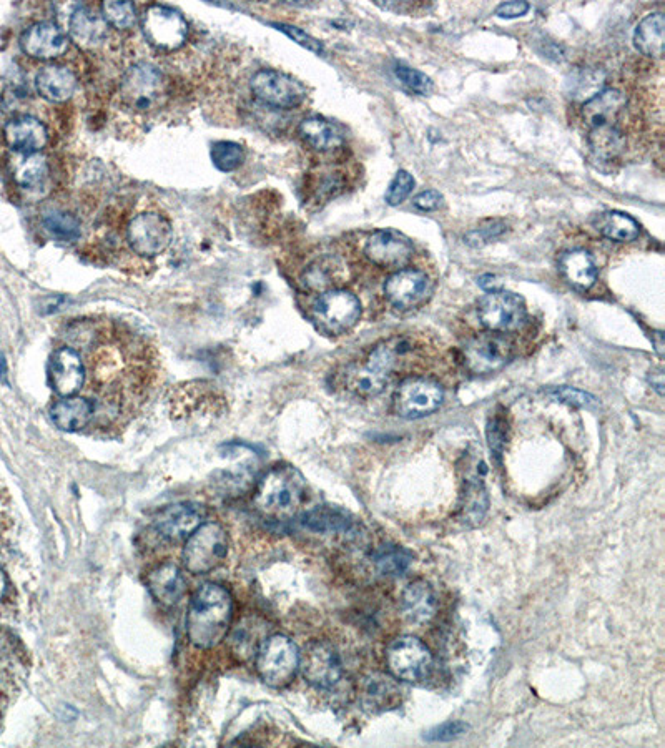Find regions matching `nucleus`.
<instances>
[{
  "label": "nucleus",
  "instance_id": "20e7f679",
  "mask_svg": "<svg viewBox=\"0 0 665 748\" xmlns=\"http://www.w3.org/2000/svg\"><path fill=\"white\" fill-rule=\"evenodd\" d=\"M228 534L220 522L203 521L183 546V567L192 574H208L227 557Z\"/></svg>",
  "mask_w": 665,
  "mask_h": 748
},
{
  "label": "nucleus",
  "instance_id": "412c9836",
  "mask_svg": "<svg viewBox=\"0 0 665 748\" xmlns=\"http://www.w3.org/2000/svg\"><path fill=\"white\" fill-rule=\"evenodd\" d=\"M360 700L368 712L380 714L393 710L403 702V689L396 682V677L386 674H371L363 680Z\"/></svg>",
  "mask_w": 665,
  "mask_h": 748
},
{
  "label": "nucleus",
  "instance_id": "864d4df0",
  "mask_svg": "<svg viewBox=\"0 0 665 748\" xmlns=\"http://www.w3.org/2000/svg\"><path fill=\"white\" fill-rule=\"evenodd\" d=\"M649 383L652 384V388L656 389L657 393L664 394V370L662 368H654L649 373Z\"/></svg>",
  "mask_w": 665,
  "mask_h": 748
},
{
  "label": "nucleus",
  "instance_id": "2eb2a0df",
  "mask_svg": "<svg viewBox=\"0 0 665 748\" xmlns=\"http://www.w3.org/2000/svg\"><path fill=\"white\" fill-rule=\"evenodd\" d=\"M87 381L84 358L72 346H62L52 353L49 361V384L60 398L75 396Z\"/></svg>",
  "mask_w": 665,
  "mask_h": 748
},
{
  "label": "nucleus",
  "instance_id": "423d86ee",
  "mask_svg": "<svg viewBox=\"0 0 665 748\" xmlns=\"http://www.w3.org/2000/svg\"><path fill=\"white\" fill-rule=\"evenodd\" d=\"M361 303L353 293L340 288L325 291L313 305V320L328 335H343L360 321Z\"/></svg>",
  "mask_w": 665,
  "mask_h": 748
},
{
  "label": "nucleus",
  "instance_id": "a878e982",
  "mask_svg": "<svg viewBox=\"0 0 665 748\" xmlns=\"http://www.w3.org/2000/svg\"><path fill=\"white\" fill-rule=\"evenodd\" d=\"M35 87L45 100L60 104V102L72 99V95L77 90V77L64 65H45L35 77Z\"/></svg>",
  "mask_w": 665,
  "mask_h": 748
},
{
  "label": "nucleus",
  "instance_id": "6e6552de",
  "mask_svg": "<svg viewBox=\"0 0 665 748\" xmlns=\"http://www.w3.org/2000/svg\"><path fill=\"white\" fill-rule=\"evenodd\" d=\"M444 391L433 379L413 376L404 379L393 394V409L401 418L418 419L434 413L441 406Z\"/></svg>",
  "mask_w": 665,
  "mask_h": 748
},
{
  "label": "nucleus",
  "instance_id": "de8ad7c7",
  "mask_svg": "<svg viewBox=\"0 0 665 748\" xmlns=\"http://www.w3.org/2000/svg\"><path fill=\"white\" fill-rule=\"evenodd\" d=\"M276 29L281 30L283 34L288 35L290 39L295 40L296 44H300L301 47L315 52V54H323L325 47L321 44L320 40H316L315 37H311L310 34H306L305 30L298 29L295 25L288 24H275Z\"/></svg>",
  "mask_w": 665,
  "mask_h": 748
},
{
  "label": "nucleus",
  "instance_id": "cd10ccee",
  "mask_svg": "<svg viewBox=\"0 0 665 748\" xmlns=\"http://www.w3.org/2000/svg\"><path fill=\"white\" fill-rule=\"evenodd\" d=\"M404 616L413 624H426L436 616L438 601L428 582L414 581L404 589L401 597Z\"/></svg>",
  "mask_w": 665,
  "mask_h": 748
},
{
  "label": "nucleus",
  "instance_id": "aec40b11",
  "mask_svg": "<svg viewBox=\"0 0 665 748\" xmlns=\"http://www.w3.org/2000/svg\"><path fill=\"white\" fill-rule=\"evenodd\" d=\"M4 138L14 152L40 153L49 143V132L39 119L20 115L5 124Z\"/></svg>",
  "mask_w": 665,
  "mask_h": 748
},
{
  "label": "nucleus",
  "instance_id": "a211bd4d",
  "mask_svg": "<svg viewBox=\"0 0 665 748\" xmlns=\"http://www.w3.org/2000/svg\"><path fill=\"white\" fill-rule=\"evenodd\" d=\"M203 522V512L195 504H172L163 507L153 517V529L158 536L168 542L187 541Z\"/></svg>",
  "mask_w": 665,
  "mask_h": 748
},
{
  "label": "nucleus",
  "instance_id": "a19ab883",
  "mask_svg": "<svg viewBox=\"0 0 665 748\" xmlns=\"http://www.w3.org/2000/svg\"><path fill=\"white\" fill-rule=\"evenodd\" d=\"M102 17L107 24L114 25L115 29L127 30L137 22V10L132 2L109 0L102 4Z\"/></svg>",
  "mask_w": 665,
  "mask_h": 748
},
{
  "label": "nucleus",
  "instance_id": "ddd939ff",
  "mask_svg": "<svg viewBox=\"0 0 665 748\" xmlns=\"http://www.w3.org/2000/svg\"><path fill=\"white\" fill-rule=\"evenodd\" d=\"M301 674L308 684L318 689H331L341 680L340 654L326 640H313L300 654Z\"/></svg>",
  "mask_w": 665,
  "mask_h": 748
},
{
  "label": "nucleus",
  "instance_id": "7c9ffc66",
  "mask_svg": "<svg viewBox=\"0 0 665 748\" xmlns=\"http://www.w3.org/2000/svg\"><path fill=\"white\" fill-rule=\"evenodd\" d=\"M343 383L350 393L360 398H375L386 388L388 374L373 370L368 365H353L346 368Z\"/></svg>",
  "mask_w": 665,
  "mask_h": 748
},
{
  "label": "nucleus",
  "instance_id": "4c0bfd02",
  "mask_svg": "<svg viewBox=\"0 0 665 748\" xmlns=\"http://www.w3.org/2000/svg\"><path fill=\"white\" fill-rule=\"evenodd\" d=\"M336 271H338V268H336L335 260L320 258L306 268L305 275H303V285L310 291H320V293L333 290L335 288Z\"/></svg>",
  "mask_w": 665,
  "mask_h": 748
},
{
  "label": "nucleus",
  "instance_id": "5fc2aeb1",
  "mask_svg": "<svg viewBox=\"0 0 665 748\" xmlns=\"http://www.w3.org/2000/svg\"><path fill=\"white\" fill-rule=\"evenodd\" d=\"M652 341H654V346H656L657 355L664 356V333L662 331H656L654 335H652Z\"/></svg>",
  "mask_w": 665,
  "mask_h": 748
},
{
  "label": "nucleus",
  "instance_id": "dca6fc26",
  "mask_svg": "<svg viewBox=\"0 0 665 748\" xmlns=\"http://www.w3.org/2000/svg\"><path fill=\"white\" fill-rule=\"evenodd\" d=\"M365 253L376 266L386 270H399L408 265L414 255L413 243L403 233L380 230L366 242Z\"/></svg>",
  "mask_w": 665,
  "mask_h": 748
},
{
  "label": "nucleus",
  "instance_id": "6e6d98bb",
  "mask_svg": "<svg viewBox=\"0 0 665 748\" xmlns=\"http://www.w3.org/2000/svg\"><path fill=\"white\" fill-rule=\"evenodd\" d=\"M7 576H5L4 569H0V601L4 599L5 592H7Z\"/></svg>",
  "mask_w": 665,
  "mask_h": 748
},
{
  "label": "nucleus",
  "instance_id": "09e8293b",
  "mask_svg": "<svg viewBox=\"0 0 665 748\" xmlns=\"http://www.w3.org/2000/svg\"><path fill=\"white\" fill-rule=\"evenodd\" d=\"M503 223H493L489 227L476 228L473 232H469L466 235V243L471 247H484L486 243L491 242L494 238L499 237L504 232Z\"/></svg>",
  "mask_w": 665,
  "mask_h": 748
},
{
  "label": "nucleus",
  "instance_id": "b1692460",
  "mask_svg": "<svg viewBox=\"0 0 665 748\" xmlns=\"http://www.w3.org/2000/svg\"><path fill=\"white\" fill-rule=\"evenodd\" d=\"M95 416V404L84 396L59 398L50 406V418L65 433H79Z\"/></svg>",
  "mask_w": 665,
  "mask_h": 748
},
{
  "label": "nucleus",
  "instance_id": "79ce46f5",
  "mask_svg": "<svg viewBox=\"0 0 665 748\" xmlns=\"http://www.w3.org/2000/svg\"><path fill=\"white\" fill-rule=\"evenodd\" d=\"M305 524L315 531H340L348 529L351 522L346 514L335 509H316L305 517Z\"/></svg>",
  "mask_w": 665,
  "mask_h": 748
},
{
  "label": "nucleus",
  "instance_id": "0eeeda50",
  "mask_svg": "<svg viewBox=\"0 0 665 748\" xmlns=\"http://www.w3.org/2000/svg\"><path fill=\"white\" fill-rule=\"evenodd\" d=\"M386 664L396 679L419 682L433 669V655L418 637L403 635L388 645Z\"/></svg>",
  "mask_w": 665,
  "mask_h": 748
},
{
  "label": "nucleus",
  "instance_id": "a18cd8bd",
  "mask_svg": "<svg viewBox=\"0 0 665 748\" xmlns=\"http://www.w3.org/2000/svg\"><path fill=\"white\" fill-rule=\"evenodd\" d=\"M413 188L414 178L406 170H399L396 173V177L393 178L388 192H386V202L393 205V207L399 205V203H403Z\"/></svg>",
  "mask_w": 665,
  "mask_h": 748
},
{
  "label": "nucleus",
  "instance_id": "7ed1b4c3",
  "mask_svg": "<svg viewBox=\"0 0 665 748\" xmlns=\"http://www.w3.org/2000/svg\"><path fill=\"white\" fill-rule=\"evenodd\" d=\"M120 97L133 114H152L168 100V79L153 65H132L120 82Z\"/></svg>",
  "mask_w": 665,
  "mask_h": 748
},
{
  "label": "nucleus",
  "instance_id": "473e14b6",
  "mask_svg": "<svg viewBox=\"0 0 665 748\" xmlns=\"http://www.w3.org/2000/svg\"><path fill=\"white\" fill-rule=\"evenodd\" d=\"M597 232L612 242H634L641 228L634 218L622 212H602L594 218Z\"/></svg>",
  "mask_w": 665,
  "mask_h": 748
},
{
  "label": "nucleus",
  "instance_id": "9d476101",
  "mask_svg": "<svg viewBox=\"0 0 665 748\" xmlns=\"http://www.w3.org/2000/svg\"><path fill=\"white\" fill-rule=\"evenodd\" d=\"M255 99L275 109H293L305 100L306 89L291 75L278 70H260L250 80Z\"/></svg>",
  "mask_w": 665,
  "mask_h": 748
},
{
  "label": "nucleus",
  "instance_id": "49530a36",
  "mask_svg": "<svg viewBox=\"0 0 665 748\" xmlns=\"http://www.w3.org/2000/svg\"><path fill=\"white\" fill-rule=\"evenodd\" d=\"M466 730H468V725L461 720H449L446 724L438 725V727L429 730L428 734L424 735V739L428 742H449V740L458 739L461 735L466 734Z\"/></svg>",
  "mask_w": 665,
  "mask_h": 748
},
{
  "label": "nucleus",
  "instance_id": "58836bf2",
  "mask_svg": "<svg viewBox=\"0 0 665 748\" xmlns=\"http://www.w3.org/2000/svg\"><path fill=\"white\" fill-rule=\"evenodd\" d=\"M44 227L52 237L62 242H75L80 237L79 218L72 213L50 212L44 217Z\"/></svg>",
  "mask_w": 665,
  "mask_h": 748
},
{
  "label": "nucleus",
  "instance_id": "9b49d317",
  "mask_svg": "<svg viewBox=\"0 0 665 748\" xmlns=\"http://www.w3.org/2000/svg\"><path fill=\"white\" fill-rule=\"evenodd\" d=\"M478 316L489 331L509 333L523 326L526 305L523 298L509 291H491L479 301Z\"/></svg>",
  "mask_w": 665,
  "mask_h": 748
},
{
  "label": "nucleus",
  "instance_id": "f3484780",
  "mask_svg": "<svg viewBox=\"0 0 665 748\" xmlns=\"http://www.w3.org/2000/svg\"><path fill=\"white\" fill-rule=\"evenodd\" d=\"M385 295L399 310H413L431 295V281L423 271L398 270L385 283Z\"/></svg>",
  "mask_w": 665,
  "mask_h": 748
},
{
  "label": "nucleus",
  "instance_id": "c85d7f7f",
  "mask_svg": "<svg viewBox=\"0 0 665 748\" xmlns=\"http://www.w3.org/2000/svg\"><path fill=\"white\" fill-rule=\"evenodd\" d=\"M10 175L22 188H39L49 177V163L42 153H17L10 158Z\"/></svg>",
  "mask_w": 665,
  "mask_h": 748
},
{
  "label": "nucleus",
  "instance_id": "1a4fd4ad",
  "mask_svg": "<svg viewBox=\"0 0 665 748\" xmlns=\"http://www.w3.org/2000/svg\"><path fill=\"white\" fill-rule=\"evenodd\" d=\"M143 37L155 49L177 50L188 37V24L178 10L167 5H152L142 17Z\"/></svg>",
  "mask_w": 665,
  "mask_h": 748
},
{
  "label": "nucleus",
  "instance_id": "c03bdc74",
  "mask_svg": "<svg viewBox=\"0 0 665 748\" xmlns=\"http://www.w3.org/2000/svg\"><path fill=\"white\" fill-rule=\"evenodd\" d=\"M547 394L552 399H556V401L571 404V406H577V408L592 409L596 408L597 404H599L597 403V399L591 396V394L584 393L581 389L567 388V386L551 389Z\"/></svg>",
  "mask_w": 665,
  "mask_h": 748
},
{
  "label": "nucleus",
  "instance_id": "72a5a7b5",
  "mask_svg": "<svg viewBox=\"0 0 665 748\" xmlns=\"http://www.w3.org/2000/svg\"><path fill=\"white\" fill-rule=\"evenodd\" d=\"M300 135L310 147L320 152H328L340 147L343 135L335 124L321 117H310L300 124Z\"/></svg>",
  "mask_w": 665,
  "mask_h": 748
},
{
  "label": "nucleus",
  "instance_id": "393cba45",
  "mask_svg": "<svg viewBox=\"0 0 665 748\" xmlns=\"http://www.w3.org/2000/svg\"><path fill=\"white\" fill-rule=\"evenodd\" d=\"M416 343L409 336H393L390 340L381 341L371 351L366 365L383 374H390L408 365L416 355Z\"/></svg>",
  "mask_w": 665,
  "mask_h": 748
},
{
  "label": "nucleus",
  "instance_id": "6ab92c4d",
  "mask_svg": "<svg viewBox=\"0 0 665 748\" xmlns=\"http://www.w3.org/2000/svg\"><path fill=\"white\" fill-rule=\"evenodd\" d=\"M20 47L34 59H55L69 49V37L59 24L42 20L24 30L20 35Z\"/></svg>",
  "mask_w": 665,
  "mask_h": 748
},
{
  "label": "nucleus",
  "instance_id": "8fccbe9b",
  "mask_svg": "<svg viewBox=\"0 0 665 748\" xmlns=\"http://www.w3.org/2000/svg\"><path fill=\"white\" fill-rule=\"evenodd\" d=\"M488 439L489 448H491V451H494L496 456L503 453L504 441H506V428H504L503 418H498V416H496V418L489 423Z\"/></svg>",
  "mask_w": 665,
  "mask_h": 748
},
{
  "label": "nucleus",
  "instance_id": "4be33fe9",
  "mask_svg": "<svg viewBox=\"0 0 665 748\" xmlns=\"http://www.w3.org/2000/svg\"><path fill=\"white\" fill-rule=\"evenodd\" d=\"M147 589L152 594L155 601L160 602L162 606L172 607L178 604V601L185 596L187 591V582L183 577L182 571L177 564L173 562H162L153 567L145 577Z\"/></svg>",
  "mask_w": 665,
  "mask_h": 748
},
{
  "label": "nucleus",
  "instance_id": "39448f33",
  "mask_svg": "<svg viewBox=\"0 0 665 748\" xmlns=\"http://www.w3.org/2000/svg\"><path fill=\"white\" fill-rule=\"evenodd\" d=\"M300 669V650L295 642L283 634H273L263 640L257 650V670L266 685L281 689L295 679Z\"/></svg>",
  "mask_w": 665,
  "mask_h": 748
},
{
  "label": "nucleus",
  "instance_id": "bb28decb",
  "mask_svg": "<svg viewBox=\"0 0 665 748\" xmlns=\"http://www.w3.org/2000/svg\"><path fill=\"white\" fill-rule=\"evenodd\" d=\"M107 34H109V24L105 22L102 14H97L85 5H80L79 9L74 10V14L70 17V37L79 47H84V49L97 47L100 42H104Z\"/></svg>",
  "mask_w": 665,
  "mask_h": 748
},
{
  "label": "nucleus",
  "instance_id": "5701e85b",
  "mask_svg": "<svg viewBox=\"0 0 665 748\" xmlns=\"http://www.w3.org/2000/svg\"><path fill=\"white\" fill-rule=\"evenodd\" d=\"M626 95L616 89H606L592 95L582 107V119L587 127H616V122L626 110Z\"/></svg>",
  "mask_w": 665,
  "mask_h": 748
},
{
  "label": "nucleus",
  "instance_id": "4468645a",
  "mask_svg": "<svg viewBox=\"0 0 665 748\" xmlns=\"http://www.w3.org/2000/svg\"><path fill=\"white\" fill-rule=\"evenodd\" d=\"M513 355V346L499 333H483L464 346V365L471 373L489 374L501 370Z\"/></svg>",
  "mask_w": 665,
  "mask_h": 748
},
{
  "label": "nucleus",
  "instance_id": "4d7b16f0",
  "mask_svg": "<svg viewBox=\"0 0 665 748\" xmlns=\"http://www.w3.org/2000/svg\"><path fill=\"white\" fill-rule=\"evenodd\" d=\"M5 360L4 356L0 355V378L4 379L5 376Z\"/></svg>",
  "mask_w": 665,
  "mask_h": 748
},
{
  "label": "nucleus",
  "instance_id": "ea45409f",
  "mask_svg": "<svg viewBox=\"0 0 665 748\" xmlns=\"http://www.w3.org/2000/svg\"><path fill=\"white\" fill-rule=\"evenodd\" d=\"M210 157H212L213 165L220 172H233V170L242 167L247 153L240 143L217 142L212 145Z\"/></svg>",
  "mask_w": 665,
  "mask_h": 748
},
{
  "label": "nucleus",
  "instance_id": "c9c22d12",
  "mask_svg": "<svg viewBox=\"0 0 665 748\" xmlns=\"http://www.w3.org/2000/svg\"><path fill=\"white\" fill-rule=\"evenodd\" d=\"M589 147L597 160L602 162H612L616 160L624 148H626V137L624 133L616 127H597L591 128L589 132Z\"/></svg>",
  "mask_w": 665,
  "mask_h": 748
},
{
  "label": "nucleus",
  "instance_id": "f8f14e48",
  "mask_svg": "<svg viewBox=\"0 0 665 748\" xmlns=\"http://www.w3.org/2000/svg\"><path fill=\"white\" fill-rule=\"evenodd\" d=\"M173 230L167 217L160 213L145 212L133 217L127 227V240L137 255H162L172 243Z\"/></svg>",
  "mask_w": 665,
  "mask_h": 748
},
{
  "label": "nucleus",
  "instance_id": "37998d69",
  "mask_svg": "<svg viewBox=\"0 0 665 748\" xmlns=\"http://www.w3.org/2000/svg\"><path fill=\"white\" fill-rule=\"evenodd\" d=\"M396 79L411 90L414 94L428 95L433 90V82L429 79L428 75L419 72V70L411 69V67H404L399 65L395 70Z\"/></svg>",
  "mask_w": 665,
  "mask_h": 748
},
{
  "label": "nucleus",
  "instance_id": "f704fd0d",
  "mask_svg": "<svg viewBox=\"0 0 665 748\" xmlns=\"http://www.w3.org/2000/svg\"><path fill=\"white\" fill-rule=\"evenodd\" d=\"M489 498L484 483L478 476L466 481L463 499H461V521L466 526H478L488 512Z\"/></svg>",
  "mask_w": 665,
  "mask_h": 748
},
{
  "label": "nucleus",
  "instance_id": "f257e3e1",
  "mask_svg": "<svg viewBox=\"0 0 665 748\" xmlns=\"http://www.w3.org/2000/svg\"><path fill=\"white\" fill-rule=\"evenodd\" d=\"M232 621V592L215 582L203 584L188 606V640L197 649H213L227 637Z\"/></svg>",
  "mask_w": 665,
  "mask_h": 748
},
{
  "label": "nucleus",
  "instance_id": "2f4dec72",
  "mask_svg": "<svg viewBox=\"0 0 665 748\" xmlns=\"http://www.w3.org/2000/svg\"><path fill=\"white\" fill-rule=\"evenodd\" d=\"M665 19L662 12H652L639 22L634 32V45L647 57H662L664 54Z\"/></svg>",
  "mask_w": 665,
  "mask_h": 748
},
{
  "label": "nucleus",
  "instance_id": "3c124183",
  "mask_svg": "<svg viewBox=\"0 0 665 748\" xmlns=\"http://www.w3.org/2000/svg\"><path fill=\"white\" fill-rule=\"evenodd\" d=\"M528 12V2H518V0L504 2V4L499 5L498 9H496V15L501 17V19H518V17H523Z\"/></svg>",
  "mask_w": 665,
  "mask_h": 748
},
{
  "label": "nucleus",
  "instance_id": "e433bc0d",
  "mask_svg": "<svg viewBox=\"0 0 665 748\" xmlns=\"http://www.w3.org/2000/svg\"><path fill=\"white\" fill-rule=\"evenodd\" d=\"M411 562H413V554L401 546L386 544L373 552V564H375L376 571L383 576H399L408 571Z\"/></svg>",
  "mask_w": 665,
  "mask_h": 748
},
{
  "label": "nucleus",
  "instance_id": "f03ea898",
  "mask_svg": "<svg viewBox=\"0 0 665 748\" xmlns=\"http://www.w3.org/2000/svg\"><path fill=\"white\" fill-rule=\"evenodd\" d=\"M305 494V479L300 471L291 466H276L263 474L253 502L263 516L286 521L300 511Z\"/></svg>",
  "mask_w": 665,
  "mask_h": 748
},
{
  "label": "nucleus",
  "instance_id": "c756f323",
  "mask_svg": "<svg viewBox=\"0 0 665 748\" xmlns=\"http://www.w3.org/2000/svg\"><path fill=\"white\" fill-rule=\"evenodd\" d=\"M562 275L577 290H589L597 280V266L584 250L567 251L559 261Z\"/></svg>",
  "mask_w": 665,
  "mask_h": 748
},
{
  "label": "nucleus",
  "instance_id": "603ef678",
  "mask_svg": "<svg viewBox=\"0 0 665 748\" xmlns=\"http://www.w3.org/2000/svg\"><path fill=\"white\" fill-rule=\"evenodd\" d=\"M414 207H418L423 212H431V210H438L443 205V195L434 190H428V192L419 193L418 197L414 198Z\"/></svg>",
  "mask_w": 665,
  "mask_h": 748
}]
</instances>
